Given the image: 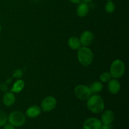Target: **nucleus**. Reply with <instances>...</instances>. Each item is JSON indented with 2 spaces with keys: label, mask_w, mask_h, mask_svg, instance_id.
I'll use <instances>...</instances> for the list:
<instances>
[{
  "label": "nucleus",
  "mask_w": 129,
  "mask_h": 129,
  "mask_svg": "<svg viewBox=\"0 0 129 129\" xmlns=\"http://www.w3.org/2000/svg\"><path fill=\"white\" fill-rule=\"evenodd\" d=\"M87 107L93 113H100L104 110L105 102L102 96L94 94L87 100Z\"/></svg>",
  "instance_id": "1"
},
{
  "label": "nucleus",
  "mask_w": 129,
  "mask_h": 129,
  "mask_svg": "<svg viewBox=\"0 0 129 129\" xmlns=\"http://www.w3.org/2000/svg\"><path fill=\"white\" fill-rule=\"evenodd\" d=\"M77 57L79 62L82 66H88L93 62L94 55L90 49L84 46L78 49Z\"/></svg>",
  "instance_id": "2"
},
{
  "label": "nucleus",
  "mask_w": 129,
  "mask_h": 129,
  "mask_svg": "<svg viewBox=\"0 0 129 129\" xmlns=\"http://www.w3.org/2000/svg\"><path fill=\"white\" fill-rule=\"evenodd\" d=\"M125 64L120 59H117L112 63L110 66V73L112 78L118 79L124 75L125 73Z\"/></svg>",
  "instance_id": "3"
},
{
  "label": "nucleus",
  "mask_w": 129,
  "mask_h": 129,
  "mask_svg": "<svg viewBox=\"0 0 129 129\" xmlns=\"http://www.w3.org/2000/svg\"><path fill=\"white\" fill-rule=\"evenodd\" d=\"M8 121L15 127H20L25 123L26 117L24 113L20 111H14L9 115Z\"/></svg>",
  "instance_id": "4"
},
{
  "label": "nucleus",
  "mask_w": 129,
  "mask_h": 129,
  "mask_svg": "<svg viewBox=\"0 0 129 129\" xmlns=\"http://www.w3.org/2000/svg\"><path fill=\"white\" fill-rule=\"evenodd\" d=\"M74 92L76 96L81 100H86L91 94L89 87L83 84L77 86L74 89Z\"/></svg>",
  "instance_id": "5"
},
{
  "label": "nucleus",
  "mask_w": 129,
  "mask_h": 129,
  "mask_svg": "<svg viewBox=\"0 0 129 129\" xmlns=\"http://www.w3.org/2000/svg\"><path fill=\"white\" fill-rule=\"evenodd\" d=\"M57 105V100L52 96H47L41 102V110L45 112L52 111Z\"/></svg>",
  "instance_id": "6"
},
{
  "label": "nucleus",
  "mask_w": 129,
  "mask_h": 129,
  "mask_svg": "<svg viewBox=\"0 0 129 129\" xmlns=\"http://www.w3.org/2000/svg\"><path fill=\"white\" fill-rule=\"evenodd\" d=\"M102 125L100 120L92 117L84 121L83 123V129H100Z\"/></svg>",
  "instance_id": "7"
},
{
  "label": "nucleus",
  "mask_w": 129,
  "mask_h": 129,
  "mask_svg": "<svg viewBox=\"0 0 129 129\" xmlns=\"http://www.w3.org/2000/svg\"><path fill=\"white\" fill-rule=\"evenodd\" d=\"M94 37L93 33L91 31H84L82 33L80 37V42L81 45L84 47H88L91 45L94 42Z\"/></svg>",
  "instance_id": "8"
},
{
  "label": "nucleus",
  "mask_w": 129,
  "mask_h": 129,
  "mask_svg": "<svg viewBox=\"0 0 129 129\" xmlns=\"http://www.w3.org/2000/svg\"><path fill=\"white\" fill-rule=\"evenodd\" d=\"M115 120L114 112L110 110H106L101 116V122L102 125H111Z\"/></svg>",
  "instance_id": "9"
},
{
  "label": "nucleus",
  "mask_w": 129,
  "mask_h": 129,
  "mask_svg": "<svg viewBox=\"0 0 129 129\" xmlns=\"http://www.w3.org/2000/svg\"><path fill=\"white\" fill-rule=\"evenodd\" d=\"M108 89L111 94H118L121 89L120 83L117 79H111L108 82Z\"/></svg>",
  "instance_id": "10"
},
{
  "label": "nucleus",
  "mask_w": 129,
  "mask_h": 129,
  "mask_svg": "<svg viewBox=\"0 0 129 129\" xmlns=\"http://www.w3.org/2000/svg\"><path fill=\"white\" fill-rule=\"evenodd\" d=\"M42 110L40 107L37 105H33L27 108L26 111V117L30 118L37 117L41 113Z\"/></svg>",
  "instance_id": "11"
},
{
  "label": "nucleus",
  "mask_w": 129,
  "mask_h": 129,
  "mask_svg": "<svg viewBox=\"0 0 129 129\" xmlns=\"http://www.w3.org/2000/svg\"><path fill=\"white\" fill-rule=\"evenodd\" d=\"M16 101V97L12 92H6L3 97V102L6 107H11Z\"/></svg>",
  "instance_id": "12"
},
{
  "label": "nucleus",
  "mask_w": 129,
  "mask_h": 129,
  "mask_svg": "<svg viewBox=\"0 0 129 129\" xmlns=\"http://www.w3.org/2000/svg\"><path fill=\"white\" fill-rule=\"evenodd\" d=\"M89 13V6L86 2H81L76 9V13L79 17H84Z\"/></svg>",
  "instance_id": "13"
},
{
  "label": "nucleus",
  "mask_w": 129,
  "mask_h": 129,
  "mask_svg": "<svg viewBox=\"0 0 129 129\" xmlns=\"http://www.w3.org/2000/svg\"><path fill=\"white\" fill-rule=\"evenodd\" d=\"M68 45L73 50H78L81 47L80 40L76 37H71L68 40Z\"/></svg>",
  "instance_id": "14"
},
{
  "label": "nucleus",
  "mask_w": 129,
  "mask_h": 129,
  "mask_svg": "<svg viewBox=\"0 0 129 129\" xmlns=\"http://www.w3.org/2000/svg\"><path fill=\"white\" fill-rule=\"evenodd\" d=\"M25 86V82L22 79H18L14 83L11 89V92L13 93H19L23 90Z\"/></svg>",
  "instance_id": "15"
},
{
  "label": "nucleus",
  "mask_w": 129,
  "mask_h": 129,
  "mask_svg": "<svg viewBox=\"0 0 129 129\" xmlns=\"http://www.w3.org/2000/svg\"><path fill=\"white\" fill-rule=\"evenodd\" d=\"M103 88V86L101 82L95 81L92 83V84L89 87V89L91 93H98L102 90Z\"/></svg>",
  "instance_id": "16"
},
{
  "label": "nucleus",
  "mask_w": 129,
  "mask_h": 129,
  "mask_svg": "<svg viewBox=\"0 0 129 129\" xmlns=\"http://www.w3.org/2000/svg\"><path fill=\"white\" fill-rule=\"evenodd\" d=\"M105 11L108 13H112L115 10V5L112 1H107V3L105 4Z\"/></svg>",
  "instance_id": "17"
},
{
  "label": "nucleus",
  "mask_w": 129,
  "mask_h": 129,
  "mask_svg": "<svg viewBox=\"0 0 129 129\" xmlns=\"http://www.w3.org/2000/svg\"><path fill=\"white\" fill-rule=\"evenodd\" d=\"M112 77L110 73H108V72H104V73H102L100 76V79L103 83H107L112 79Z\"/></svg>",
  "instance_id": "18"
},
{
  "label": "nucleus",
  "mask_w": 129,
  "mask_h": 129,
  "mask_svg": "<svg viewBox=\"0 0 129 129\" xmlns=\"http://www.w3.org/2000/svg\"><path fill=\"white\" fill-rule=\"evenodd\" d=\"M8 116L4 111L0 110V127H3L7 123Z\"/></svg>",
  "instance_id": "19"
},
{
  "label": "nucleus",
  "mask_w": 129,
  "mask_h": 129,
  "mask_svg": "<svg viewBox=\"0 0 129 129\" xmlns=\"http://www.w3.org/2000/svg\"><path fill=\"white\" fill-rule=\"evenodd\" d=\"M23 76V72L21 69H17L13 73V77L15 78H17V79H20L21 77Z\"/></svg>",
  "instance_id": "20"
},
{
  "label": "nucleus",
  "mask_w": 129,
  "mask_h": 129,
  "mask_svg": "<svg viewBox=\"0 0 129 129\" xmlns=\"http://www.w3.org/2000/svg\"><path fill=\"white\" fill-rule=\"evenodd\" d=\"M8 87L7 84H6V83H1L0 84V90L2 92L6 93L8 91Z\"/></svg>",
  "instance_id": "21"
},
{
  "label": "nucleus",
  "mask_w": 129,
  "mask_h": 129,
  "mask_svg": "<svg viewBox=\"0 0 129 129\" xmlns=\"http://www.w3.org/2000/svg\"><path fill=\"white\" fill-rule=\"evenodd\" d=\"M3 127V129H15V127H14L13 125H12L11 124H10V123H6V124L4 125Z\"/></svg>",
  "instance_id": "22"
},
{
  "label": "nucleus",
  "mask_w": 129,
  "mask_h": 129,
  "mask_svg": "<svg viewBox=\"0 0 129 129\" xmlns=\"http://www.w3.org/2000/svg\"><path fill=\"white\" fill-rule=\"evenodd\" d=\"M100 129H112L111 125H102Z\"/></svg>",
  "instance_id": "23"
},
{
  "label": "nucleus",
  "mask_w": 129,
  "mask_h": 129,
  "mask_svg": "<svg viewBox=\"0 0 129 129\" xmlns=\"http://www.w3.org/2000/svg\"><path fill=\"white\" fill-rule=\"evenodd\" d=\"M69 1L74 4H79L81 2V0H69Z\"/></svg>",
  "instance_id": "24"
},
{
  "label": "nucleus",
  "mask_w": 129,
  "mask_h": 129,
  "mask_svg": "<svg viewBox=\"0 0 129 129\" xmlns=\"http://www.w3.org/2000/svg\"><path fill=\"white\" fill-rule=\"evenodd\" d=\"M11 82H12V78H9V79H8L6 81L5 83H6V84H10V83H11Z\"/></svg>",
  "instance_id": "25"
},
{
  "label": "nucleus",
  "mask_w": 129,
  "mask_h": 129,
  "mask_svg": "<svg viewBox=\"0 0 129 129\" xmlns=\"http://www.w3.org/2000/svg\"><path fill=\"white\" fill-rule=\"evenodd\" d=\"M81 1H83V2H86V3H88L91 2L93 0H81Z\"/></svg>",
  "instance_id": "26"
},
{
  "label": "nucleus",
  "mask_w": 129,
  "mask_h": 129,
  "mask_svg": "<svg viewBox=\"0 0 129 129\" xmlns=\"http://www.w3.org/2000/svg\"><path fill=\"white\" fill-rule=\"evenodd\" d=\"M1 31V26L0 25V31Z\"/></svg>",
  "instance_id": "27"
},
{
  "label": "nucleus",
  "mask_w": 129,
  "mask_h": 129,
  "mask_svg": "<svg viewBox=\"0 0 129 129\" xmlns=\"http://www.w3.org/2000/svg\"><path fill=\"white\" fill-rule=\"evenodd\" d=\"M107 1H112V0H107Z\"/></svg>",
  "instance_id": "28"
}]
</instances>
